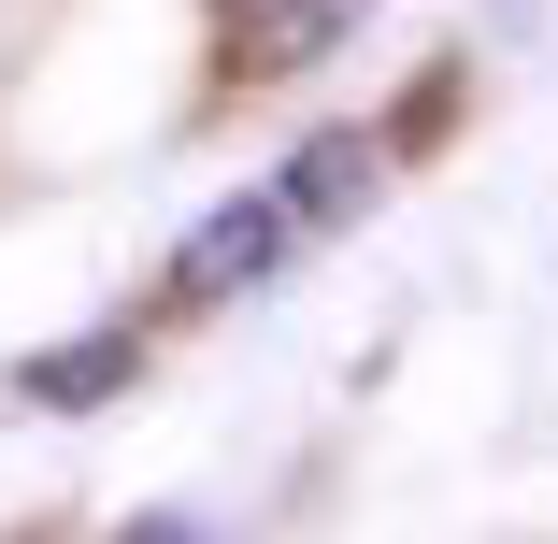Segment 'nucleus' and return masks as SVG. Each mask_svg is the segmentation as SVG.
<instances>
[{
	"label": "nucleus",
	"instance_id": "f257e3e1",
	"mask_svg": "<svg viewBox=\"0 0 558 544\" xmlns=\"http://www.w3.org/2000/svg\"><path fill=\"white\" fill-rule=\"evenodd\" d=\"M287 258H301L287 201H272V186H244V201H215L201 230H186V258H172V301H244V287H272Z\"/></svg>",
	"mask_w": 558,
	"mask_h": 544
},
{
	"label": "nucleus",
	"instance_id": "f03ea898",
	"mask_svg": "<svg viewBox=\"0 0 558 544\" xmlns=\"http://www.w3.org/2000/svg\"><path fill=\"white\" fill-rule=\"evenodd\" d=\"M373 0H230V72H315Z\"/></svg>",
	"mask_w": 558,
	"mask_h": 544
},
{
	"label": "nucleus",
	"instance_id": "7ed1b4c3",
	"mask_svg": "<svg viewBox=\"0 0 558 544\" xmlns=\"http://www.w3.org/2000/svg\"><path fill=\"white\" fill-rule=\"evenodd\" d=\"M373 186H387V144H373V130H315V144L287 158V186H272V201H287V230H344Z\"/></svg>",
	"mask_w": 558,
	"mask_h": 544
},
{
	"label": "nucleus",
	"instance_id": "20e7f679",
	"mask_svg": "<svg viewBox=\"0 0 558 544\" xmlns=\"http://www.w3.org/2000/svg\"><path fill=\"white\" fill-rule=\"evenodd\" d=\"M130 373H144V344H130V330H100V344H44V359L15 373V401H58V415H86V401H116Z\"/></svg>",
	"mask_w": 558,
	"mask_h": 544
}]
</instances>
